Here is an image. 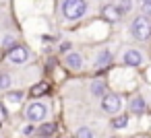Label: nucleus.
Returning a JSON list of instances; mask_svg holds the SVG:
<instances>
[{
	"label": "nucleus",
	"mask_w": 151,
	"mask_h": 138,
	"mask_svg": "<svg viewBox=\"0 0 151 138\" xmlns=\"http://www.w3.org/2000/svg\"><path fill=\"white\" fill-rule=\"evenodd\" d=\"M60 13H62L64 21L77 23V21L87 17L89 2H87V0H62V2H60Z\"/></svg>",
	"instance_id": "f257e3e1"
},
{
	"label": "nucleus",
	"mask_w": 151,
	"mask_h": 138,
	"mask_svg": "<svg viewBox=\"0 0 151 138\" xmlns=\"http://www.w3.org/2000/svg\"><path fill=\"white\" fill-rule=\"evenodd\" d=\"M128 33L134 41H147L151 37V17H147L143 13L132 17V21L128 25Z\"/></svg>",
	"instance_id": "f03ea898"
},
{
	"label": "nucleus",
	"mask_w": 151,
	"mask_h": 138,
	"mask_svg": "<svg viewBox=\"0 0 151 138\" xmlns=\"http://www.w3.org/2000/svg\"><path fill=\"white\" fill-rule=\"evenodd\" d=\"M122 107H124V99H122V95H118V93H104L101 97H99V109L106 113V115H116V113H122Z\"/></svg>",
	"instance_id": "7ed1b4c3"
},
{
	"label": "nucleus",
	"mask_w": 151,
	"mask_h": 138,
	"mask_svg": "<svg viewBox=\"0 0 151 138\" xmlns=\"http://www.w3.org/2000/svg\"><path fill=\"white\" fill-rule=\"evenodd\" d=\"M48 115H50V105L46 101H31L25 107V120L27 122L40 124V122H46Z\"/></svg>",
	"instance_id": "20e7f679"
},
{
	"label": "nucleus",
	"mask_w": 151,
	"mask_h": 138,
	"mask_svg": "<svg viewBox=\"0 0 151 138\" xmlns=\"http://www.w3.org/2000/svg\"><path fill=\"white\" fill-rule=\"evenodd\" d=\"M6 60L13 66H25L29 62V50H27V46H21V43L11 46L9 52H6Z\"/></svg>",
	"instance_id": "39448f33"
},
{
	"label": "nucleus",
	"mask_w": 151,
	"mask_h": 138,
	"mask_svg": "<svg viewBox=\"0 0 151 138\" xmlns=\"http://www.w3.org/2000/svg\"><path fill=\"white\" fill-rule=\"evenodd\" d=\"M120 62H122L124 66L139 68V66L145 64V54H143V50H139V48H126V50L120 54Z\"/></svg>",
	"instance_id": "423d86ee"
},
{
	"label": "nucleus",
	"mask_w": 151,
	"mask_h": 138,
	"mask_svg": "<svg viewBox=\"0 0 151 138\" xmlns=\"http://www.w3.org/2000/svg\"><path fill=\"white\" fill-rule=\"evenodd\" d=\"M62 62H64V66H66L70 72H81V70L85 68V56H83L81 52H77V50L66 52V54L62 56Z\"/></svg>",
	"instance_id": "0eeeda50"
},
{
	"label": "nucleus",
	"mask_w": 151,
	"mask_h": 138,
	"mask_svg": "<svg viewBox=\"0 0 151 138\" xmlns=\"http://www.w3.org/2000/svg\"><path fill=\"white\" fill-rule=\"evenodd\" d=\"M112 62H114V52L110 48H101V50H97V54L93 58V68L101 70V68H108Z\"/></svg>",
	"instance_id": "6e6552de"
},
{
	"label": "nucleus",
	"mask_w": 151,
	"mask_h": 138,
	"mask_svg": "<svg viewBox=\"0 0 151 138\" xmlns=\"http://www.w3.org/2000/svg\"><path fill=\"white\" fill-rule=\"evenodd\" d=\"M101 19L108 21V23H118V21L122 19V13L118 11L116 2H106V4L101 6Z\"/></svg>",
	"instance_id": "1a4fd4ad"
},
{
	"label": "nucleus",
	"mask_w": 151,
	"mask_h": 138,
	"mask_svg": "<svg viewBox=\"0 0 151 138\" xmlns=\"http://www.w3.org/2000/svg\"><path fill=\"white\" fill-rule=\"evenodd\" d=\"M128 111L132 115H143L147 111V101L143 99V95H132L128 99Z\"/></svg>",
	"instance_id": "9d476101"
},
{
	"label": "nucleus",
	"mask_w": 151,
	"mask_h": 138,
	"mask_svg": "<svg viewBox=\"0 0 151 138\" xmlns=\"http://www.w3.org/2000/svg\"><path fill=\"white\" fill-rule=\"evenodd\" d=\"M87 91H89V95H91L93 99H99V97L108 91V85H106L104 78H93V80L87 85Z\"/></svg>",
	"instance_id": "9b49d317"
},
{
	"label": "nucleus",
	"mask_w": 151,
	"mask_h": 138,
	"mask_svg": "<svg viewBox=\"0 0 151 138\" xmlns=\"http://www.w3.org/2000/svg\"><path fill=\"white\" fill-rule=\"evenodd\" d=\"M15 83H17V78H15V74L13 72H6V70H2L0 72V91H11L13 87H15Z\"/></svg>",
	"instance_id": "f8f14e48"
},
{
	"label": "nucleus",
	"mask_w": 151,
	"mask_h": 138,
	"mask_svg": "<svg viewBox=\"0 0 151 138\" xmlns=\"http://www.w3.org/2000/svg\"><path fill=\"white\" fill-rule=\"evenodd\" d=\"M52 134H56V124H52V122L37 124V136H52Z\"/></svg>",
	"instance_id": "ddd939ff"
},
{
	"label": "nucleus",
	"mask_w": 151,
	"mask_h": 138,
	"mask_svg": "<svg viewBox=\"0 0 151 138\" xmlns=\"http://www.w3.org/2000/svg\"><path fill=\"white\" fill-rule=\"evenodd\" d=\"M114 2H116L118 11L122 13V17H126L134 11V0H114Z\"/></svg>",
	"instance_id": "4468645a"
},
{
	"label": "nucleus",
	"mask_w": 151,
	"mask_h": 138,
	"mask_svg": "<svg viewBox=\"0 0 151 138\" xmlns=\"http://www.w3.org/2000/svg\"><path fill=\"white\" fill-rule=\"evenodd\" d=\"M4 99L9 101V103H21L23 99H25V93L23 91H4Z\"/></svg>",
	"instance_id": "2eb2a0df"
},
{
	"label": "nucleus",
	"mask_w": 151,
	"mask_h": 138,
	"mask_svg": "<svg viewBox=\"0 0 151 138\" xmlns=\"http://www.w3.org/2000/svg\"><path fill=\"white\" fill-rule=\"evenodd\" d=\"M114 120H112V128L114 130H124L126 126H128V115H120V113H116V115H112Z\"/></svg>",
	"instance_id": "dca6fc26"
},
{
	"label": "nucleus",
	"mask_w": 151,
	"mask_h": 138,
	"mask_svg": "<svg viewBox=\"0 0 151 138\" xmlns=\"http://www.w3.org/2000/svg\"><path fill=\"white\" fill-rule=\"evenodd\" d=\"M75 136H79V138H91V136H95V132L89 126H79L75 130Z\"/></svg>",
	"instance_id": "f3484780"
},
{
	"label": "nucleus",
	"mask_w": 151,
	"mask_h": 138,
	"mask_svg": "<svg viewBox=\"0 0 151 138\" xmlns=\"http://www.w3.org/2000/svg\"><path fill=\"white\" fill-rule=\"evenodd\" d=\"M137 6H139V11L143 13V15H147V17H151V0H137L134 2Z\"/></svg>",
	"instance_id": "a211bd4d"
},
{
	"label": "nucleus",
	"mask_w": 151,
	"mask_h": 138,
	"mask_svg": "<svg viewBox=\"0 0 151 138\" xmlns=\"http://www.w3.org/2000/svg\"><path fill=\"white\" fill-rule=\"evenodd\" d=\"M21 134H23V136H33V134H37V124L27 122V124L21 128Z\"/></svg>",
	"instance_id": "6ab92c4d"
},
{
	"label": "nucleus",
	"mask_w": 151,
	"mask_h": 138,
	"mask_svg": "<svg viewBox=\"0 0 151 138\" xmlns=\"http://www.w3.org/2000/svg\"><path fill=\"white\" fill-rule=\"evenodd\" d=\"M6 117H9V109H6V105L2 101H0V122H4Z\"/></svg>",
	"instance_id": "aec40b11"
},
{
	"label": "nucleus",
	"mask_w": 151,
	"mask_h": 138,
	"mask_svg": "<svg viewBox=\"0 0 151 138\" xmlns=\"http://www.w3.org/2000/svg\"><path fill=\"white\" fill-rule=\"evenodd\" d=\"M58 50H60L62 54H66V52H70V50H73V41H62Z\"/></svg>",
	"instance_id": "412c9836"
},
{
	"label": "nucleus",
	"mask_w": 151,
	"mask_h": 138,
	"mask_svg": "<svg viewBox=\"0 0 151 138\" xmlns=\"http://www.w3.org/2000/svg\"><path fill=\"white\" fill-rule=\"evenodd\" d=\"M149 80H151V68H149Z\"/></svg>",
	"instance_id": "4be33fe9"
},
{
	"label": "nucleus",
	"mask_w": 151,
	"mask_h": 138,
	"mask_svg": "<svg viewBox=\"0 0 151 138\" xmlns=\"http://www.w3.org/2000/svg\"><path fill=\"white\" fill-rule=\"evenodd\" d=\"M104 2H114V0H104Z\"/></svg>",
	"instance_id": "5701e85b"
},
{
	"label": "nucleus",
	"mask_w": 151,
	"mask_h": 138,
	"mask_svg": "<svg viewBox=\"0 0 151 138\" xmlns=\"http://www.w3.org/2000/svg\"><path fill=\"white\" fill-rule=\"evenodd\" d=\"M0 2H4V0H0Z\"/></svg>",
	"instance_id": "b1692460"
}]
</instances>
